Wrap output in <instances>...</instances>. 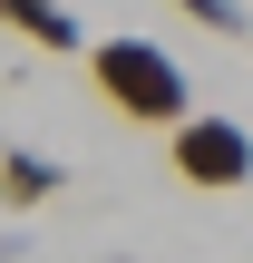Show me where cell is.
<instances>
[{
  "instance_id": "4",
  "label": "cell",
  "mask_w": 253,
  "mask_h": 263,
  "mask_svg": "<svg viewBox=\"0 0 253 263\" xmlns=\"http://www.w3.org/2000/svg\"><path fill=\"white\" fill-rule=\"evenodd\" d=\"M59 185H68L59 156H39V146H0V205H10V215H39Z\"/></svg>"
},
{
  "instance_id": "2",
  "label": "cell",
  "mask_w": 253,
  "mask_h": 263,
  "mask_svg": "<svg viewBox=\"0 0 253 263\" xmlns=\"http://www.w3.org/2000/svg\"><path fill=\"white\" fill-rule=\"evenodd\" d=\"M166 156H176V176L205 185V195L253 185V137L234 127V117H176V127H166Z\"/></svg>"
},
{
  "instance_id": "1",
  "label": "cell",
  "mask_w": 253,
  "mask_h": 263,
  "mask_svg": "<svg viewBox=\"0 0 253 263\" xmlns=\"http://www.w3.org/2000/svg\"><path fill=\"white\" fill-rule=\"evenodd\" d=\"M88 78H98V98L117 107V117H137V127H176V117H195V88H185V68L156 49V39H98L88 49Z\"/></svg>"
},
{
  "instance_id": "5",
  "label": "cell",
  "mask_w": 253,
  "mask_h": 263,
  "mask_svg": "<svg viewBox=\"0 0 253 263\" xmlns=\"http://www.w3.org/2000/svg\"><path fill=\"white\" fill-rule=\"evenodd\" d=\"M176 10H185L195 29H215V39H253V10L244 0H176Z\"/></svg>"
},
{
  "instance_id": "3",
  "label": "cell",
  "mask_w": 253,
  "mask_h": 263,
  "mask_svg": "<svg viewBox=\"0 0 253 263\" xmlns=\"http://www.w3.org/2000/svg\"><path fill=\"white\" fill-rule=\"evenodd\" d=\"M0 29H20V39H29V49H49V59L88 49V29H78V10H68V0H0Z\"/></svg>"
}]
</instances>
